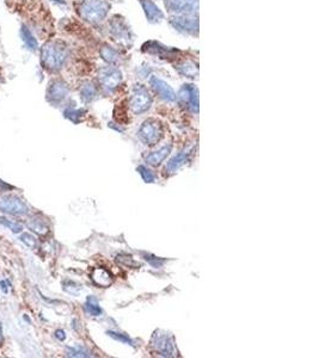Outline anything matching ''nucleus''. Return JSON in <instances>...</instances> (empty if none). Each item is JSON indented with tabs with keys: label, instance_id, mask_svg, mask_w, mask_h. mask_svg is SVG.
<instances>
[{
	"label": "nucleus",
	"instance_id": "nucleus-7",
	"mask_svg": "<svg viewBox=\"0 0 319 358\" xmlns=\"http://www.w3.org/2000/svg\"><path fill=\"white\" fill-rule=\"evenodd\" d=\"M98 80L104 90L108 92H112L120 86L122 81V73L119 68L114 66H108V67L102 68L98 73Z\"/></svg>",
	"mask_w": 319,
	"mask_h": 358
},
{
	"label": "nucleus",
	"instance_id": "nucleus-34",
	"mask_svg": "<svg viewBox=\"0 0 319 358\" xmlns=\"http://www.w3.org/2000/svg\"><path fill=\"white\" fill-rule=\"evenodd\" d=\"M2 343V329H1V324H0V344Z\"/></svg>",
	"mask_w": 319,
	"mask_h": 358
},
{
	"label": "nucleus",
	"instance_id": "nucleus-29",
	"mask_svg": "<svg viewBox=\"0 0 319 358\" xmlns=\"http://www.w3.org/2000/svg\"><path fill=\"white\" fill-rule=\"evenodd\" d=\"M137 172H139V175L141 176V178L144 179V181H146V183H153V181H155V176H153V173L151 172L147 167L140 165V166L137 167Z\"/></svg>",
	"mask_w": 319,
	"mask_h": 358
},
{
	"label": "nucleus",
	"instance_id": "nucleus-12",
	"mask_svg": "<svg viewBox=\"0 0 319 358\" xmlns=\"http://www.w3.org/2000/svg\"><path fill=\"white\" fill-rule=\"evenodd\" d=\"M151 344H152L153 348H155L158 352H160L163 356L171 357L173 355V351H175L171 338L163 331H157L155 334H153Z\"/></svg>",
	"mask_w": 319,
	"mask_h": 358
},
{
	"label": "nucleus",
	"instance_id": "nucleus-24",
	"mask_svg": "<svg viewBox=\"0 0 319 358\" xmlns=\"http://www.w3.org/2000/svg\"><path fill=\"white\" fill-rule=\"evenodd\" d=\"M65 117L68 118L70 121H72L73 123H79L81 121L84 114H86V111L82 109H67L65 110Z\"/></svg>",
	"mask_w": 319,
	"mask_h": 358
},
{
	"label": "nucleus",
	"instance_id": "nucleus-23",
	"mask_svg": "<svg viewBox=\"0 0 319 358\" xmlns=\"http://www.w3.org/2000/svg\"><path fill=\"white\" fill-rule=\"evenodd\" d=\"M27 228L38 234V235H45V234L48 233V226L41 219H32L31 221L27 222Z\"/></svg>",
	"mask_w": 319,
	"mask_h": 358
},
{
	"label": "nucleus",
	"instance_id": "nucleus-3",
	"mask_svg": "<svg viewBox=\"0 0 319 358\" xmlns=\"http://www.w3.org/2000/svg\"><path fill=\"white\" fill-rule=\"evenodd\" d=\"M109 32L112 40L119 46L129 48L133 45V34H132V30L129 29L128 24L126 23L125 18L120 17V16L112 17L109 23Z\"/></svg>",
	"mask_w": 319,
	"mask_h": 358
},
{
	"label": "nucleus",
	"instance_id": "nucleus-31",
	"mask_svg": "<svg viewBox=\"0 0 319 358\" xmlns=\"http://www.w3.org/2000/svg\"><path fill=\"white\" fill-rule=\"evenodd\" d=\"M108 334L110 335L111 338H114V339L116 340H120V341H123V343H127V344H133V341L131 340V338L128 337V335L126 334H122V333H117V332H112V331H109Z\"/></svg>",
	"mask_w": 319,
	"mask_h": 358
},
{
	"label": "nucleus",
	"instance_id": "nucleus-32",
	"mask_svg": "<svg viewBox=\"0 0 319 358\" xmlns=\"http://www.w3.org/2000/svg\"><path fill=\"white\" fill-rule=\"evenodd\" d=\"M55 337H56L59 340H65L66 339L65 331H62V330H57V331L55 332Z\"/></svg>",
	"mask_w": 319,
	"mask_h": 358
},
{
	"label": "nucleus",
	"instance_id": "nucleus-4",
	"mask_svg": "<svg viewBox=\"0 0 319 358\" xmlns=\"http://www.w3.org/2000/svg\"><path fill=\"white\" fill-rule=\"evenodd\" d=\"M152 96L144 85L136 84L132 90L131 98H129V107L135 115L146 112L152 105Z\"/></svg>",
	"mask_w": 319,
	"mask_h": 358
},
{
	"label": "nucleus",
	"instance_id": "nucleus-14",
	"mask_svg": "<svg viewBox=\"0 0 319 358\" xmlns=\"http://www.w3.org/2000/svg\"><path fill=\"white\" fill-rule=\"evenodd\" d=\"M180 98L194 112H199V91L191 84H184L180 90Z\"/></svg>",
	"mask_w": 319,
	"mask_h": 358
},
{
	"label": "nucleus",
	"instance_id": "nucleus-16",
	"mask_svg": "<svg viewBox=\"0 0 319 358\" xmlns=\"http://www.w3.org/2000/svg\"><path fill=\"white\" fill-rule=\"evenodd\" d=\"M175 70L178 72L180 74H182L183 77H186V78L195 79L199 76V67H197V63L194 61H181L175 63Z\"/></svg>",
	"mask_w": 319,
	"mask_h": 358
},
{
	"label": "nucleus",
	"instance_id": "nucleus-11",
	"mask_svg": "<svg viewBox=\"0 0 319 358\" xmlns=\"http://www.w3.org/2000/svg\"><path fill=\"white\" fill-rule=\"evenodd\" d=\"M165 7L175 15L178 13H195L199 9V0H163Z\"/></svg>",
	"mask_w": 319,
	"mask_h": 358
},
{
	"label": "nucleus",
	"instance_id": "nucleus-19",
	"mask_svg": "<svg viewBox=\"0 0 319 358\" xmlns=\"http://www.w3.org/2000/svg\"><path fill=\"white\" fill-rule=\"evenodd\" d=\"M192 148H186V150H183L182 152H180L177 155L173 156L172 159H170L169 162L166 165V171L167 172H175L176 170L180 169L183 164H186V161L188 160L189 155L191 154Z\"/></svg>",
	"mask_w": 319,
	"mask_h": 358
},
{
	"label": "nucleus",
	"instance_id": "nucleus-10",
	"mask_svg": "<svg viewBox=\"0 0 319 358\" xmlns=\"http://www.w3.org/2000/svg\"><path fill=\"white\" fill-rule=\"evenodd\" d=\"M70 93L68 85L62 80H53L47 89V101L52 104L61 103Z\"/></svg>",
	"mask_w": 319,
	"mask_h": 358
},
{
	"label": "nucleus",
	"instance_id": "nucleus-1",
	"mask_svg": "<svg viewBox=\"0 0 319 358\" xmlns=\"http://www.w3.org/2000/svg\"><path fill=\"white\" fill-rule=\"evenodd\" d=\"M68 56L67 46L61 41H49L41 48V63L49 72L61 70Z\"/></svg>",
	"mask_w": 319,
	"mask_h": 358
},
{
	"label": "nucleus",
	"instance_id": "nucleus-22",
	"mask_svg": "<svg viewBox=\"0 0 319 358\" xmlns=\"http://www.w3.org/2000/svg\"><path fill=\"white\" fill-rule=\"evenodd\" d=\"M101 56L102 59L106 62L110 63V65H114V63H117L120 61V53L116 51V49L111 48L109 46H103L101 49Z\"/></svg>",
	"mask_w": 319,
	"mask_h": 358
},
{
	"label": "nucleus",
	"instance_id": "nucleus-33",
	"mask_svg": "<svg viewBox=\"0 0 319 358\" xmlns=\"http://www.w3.org/2000/svg\"><path fill=\"white\" fill-rule=\"evenodd\" d=\"M0 286H1V289L4 293H7V288H6V284H5V281H1V282H0Z\"/></svg>",
	"mask_w": 319,
	"mask_h": 358
},
{
	"label": "nucleus",
	"instance_id": "nucleus-20",
	"mask_svg": "<svg viewBox=\"0 0 319 358\" xmlns=\"http://www.w3.org/2000/svg\"><path fill=\"white\" fill-rule=\"evenodd\" d=\"M80 97L85 103H90L97 97V87L90 81L84 82L80 87Z\"/></svg>",
	"mask_w": 319,
	"mask_h": 358
},
{
	"label": "nucleus",
	"instance_id": "nucleus-13",
	"mask_svg": "<svg viewBox=\"0 0 319 358\" xmlns=\"http://www.w3.org/2000/svg\"><path fill=\"white\" fill-rule=\"evenodd\" d=\"M150 85L152 87L153 91L159 96L161 99L166 102H173L176 99V93L175 91L166 81L161 80L158 77L152 76L150 78Z\"/></svg>",
	"mask_w": 319,
	"mask_h": 358
},
{
	"label": "nucleus",
	"instance_id": "nucleus-9",
	"mask_svg": "<svg viewBox=\"0 0 319 358\" xmlns=\"http://www.w3.org/2000/svg\"><path fill=\"white\" fill-rule=\"evenodd\" d=\"M0 210L11 215H26L29 213L27 205L17 196L0 197Z\"/></svg>",
	"mask_w": 319,
	"mask_h": 358
},
{
	"label": "nucleus",
	"instance_id": "nucleus-15",
	"mask_svg": "<svg viewBox=\"0 0 319 358\" xmlns=\"http://www.w3.org/2000/svg\"><path fill=\"white\" fill-rule=\"evenodd\" d=\"M140 4H141L145 16H146L147 21L150 22V23L156 24L163 21L164 19L163 11L159 9L152 0H140Z\"/></svg>",
	"mask_w": 319,
	"mask_h": 358
},
{
	"label": "nucleus",
	"instance_id": "nucleus-28",
	"mask_svg": "<svg viewBox=\"0 0 319 358\" xmlns=\"http://www.w3.org/2000/svg\"><path fill=\"white\" fill-rule=\"evenodd\" d=\"M19 239H21V241L23 242V244H26L29 249H36L37 246V240L35 239V236H32L31 234L29 233H23L21 234V236H19Z\"/></svg>",
	"mask_w": 319,
	"mask_h": 358
},
{
	"label": "nucleus",
	"instance_id": "nucleus-18",
	"mask_svg": "<svg viewBox=\"0 0 319 358\" xmlns=\"http://www.w3.org/2000/svg\"><path fill=\"white\" fill-rule=\"evenodd\" d=\"M171 150H172V145L171 143H167L166 146L159 148V150L156 151V152L148 154L145 159H146L147 164L152 165V166H158V165H160L161 162L166 159V156L171 153Z\"/></svg>",
	"mask_w": 319,
	"mask_h": 358
},
{
	"label": "nucleus",
	"instance_id": "nucleus-27",
	"mask_svg": "<svg viewBox=\"0 0 319 358\" xmlns=\"http://www.w3.org/2000/svg\"><path fill=\"white\" fill-rule=\"evenodd\" d=\"M0 225L5 226V227H7L9 230H12L13 233H21L22 230H23V227H22V225H19L18 222H13L11 221V220L6 219V217H0Z\"/></svg>",
	"mask_w": 319,
	"mask_h": 358
},
{
	"label": "nucleus",
	"instance_id": "nucleus-35",
	"mask_svg": "<svg viewBox=\"0 0 319 358\" xmlns=\"http://www.w3.org/2000/svg\"><path fill=\"white\" fill-rule=\"evenodd\" d=\"M53 1H56V2H59V4H65V2H66V0H53Z\"/></svg>",
	"mask_w": 319,
	"mask_h": 358
},
{
	"label": "nucleus",
	"instance_id": "nucleus-21",
	"mask_svg": "<svg viewBox=\"0 0 319 358\" xmlns=\"http://www.w3.org/2000/svg\"><path fill=\"white\" fill-rule=\"evenodd\" d=\"M21 37H22V40H23L24 45L27 47V49H30V51H37V48H38L37 40L35 38V36L31 34V31H30V30L27 29L26 26H22V27H21Z\"/></svg>",
	"mask_w": 319,
	"mask_h": 358
},
{
	"label": "nucleus",
	"instance_id": "nucleus-6",
	"mask_svg": "<svg viewBox=\"0 0 319 358\" xmlns=\"http://www.w3.org/2000/svg\"><path fill=\"white\" fill-rule=\"evenodd\" d=\"M170 24L177 31L186 35H195L199 32V18L194 13H178L170 18Z\"/></svg>",
	"mask_w": 319,
	"mask_h": 358
},
{
	"label": "nucleus",
	"instance_id": "nucleus-25",
	"mask_svg": "<svg viewBox=\"0 0 319 358\" xmlns=\"http://www.w3.org/2000/svg\"><path fill=\"white\" fill-rule=\"evenodd\" d=\"M85 309H86V312L92 316H100L102 314L100 305L96 302V300L93 299V297H89V299H87L86 304H85Z\"/></svg>",
	"mask_w": 319,
	"mask_h": 358
},
{
	"label": "nucleus",
	"instance_id": "nucleus-26",
	"mask_svg": "<svg viewBox=\"0 0 319 358\" xmlns=\"http://www.w3.org/2000/svg\"><path fill=\"white\" fill-rule=\"evenodd\" d=\"M66 355L68 357H90L91 354L82 346H73L66 350Z\"/></svg>",
	"mask_w": 319,
	"mask_h": 358
},
{
	"label": "nucleus",
	"instance_id": "nucleus-17",
	"mask_svg": "<svg viewBox=\"0 0 319 358\" xmlns=\"http://www.w3.org/2000/svg\"><path fill=\"white\" fill-rule=\"evenodd\" d=\"M91 278L96 284L102 286V288H106V286L111 285L112 281H114L112 275L110 274L108 270L103 268L93 269L91 272Z\"/></svg>",
	"mask_w": 319,
	"mask_h": 358
},
{
	"label": "nucleus",
	"instance_id": "nucleus-30",
	"mask_svg": "<svg viewBox=\"0 0 319 358\" xmlns=\"http://www.w3.org/2000/svg\"><path fill=\"white\" fill-rule=\"evenodd\" d=\"M116 260H117V263L125 264V265L132 266V268H135V266H139V264H136L135 261L133 260V258L131 257V256H119Z\"/></svg>",
	"mask_w": 319,
	"mask_h": 358
},
{
	"label": "nucleus",
	"instance_id": "nucleus-5",
	"mask_svg": "<svg viewBox=\"0 0 319 358\" xmlns=\"http://www.w3.org/2000/svg\"><path fill=\"white\" fill-rule=\"evenodd\" d=\"M164 135V128L160 121L150 118L142 123L137 131V136L142 142L148 146H153L160 141Z\"/></svg>",
	"mask_w": 319,
	"mask_h": 358
},
{
	"label": "nucleus",
	"instance_id": "nucleus-8",
	"mask_svg": "<svg viewBox=\"0 0 319 358\" xmlns=\"http://www.w3.org/2000/svg\"><path fill=\"white\" fill-rule=\"evenodd\" d=\"M142 51L153 55V56H157L158 59L161 60H173L178 56V54H181V51L178 49L166 47L161 45V43L157 42V41H148V42L144 43Z\"/></svg>",
	"mask_w": 319,
	"mask_h": 358
},
{
	"label": "nucleus",
	"instance_id": "nucleus-2",
	"mask_svg": "<svg viewBox=\"0 0 319 358\" xmlns=\"http://www.w3.org/2000/svg\"><path fill=\"white\" fill-rule=\"evenodd\" d=\"M110 4L108 0H80L78 5L79 16L89 23H100L108 16Z\"/></svg>",
	"mask_w": 319,
	"mask_h": 358
}]
</instances>
